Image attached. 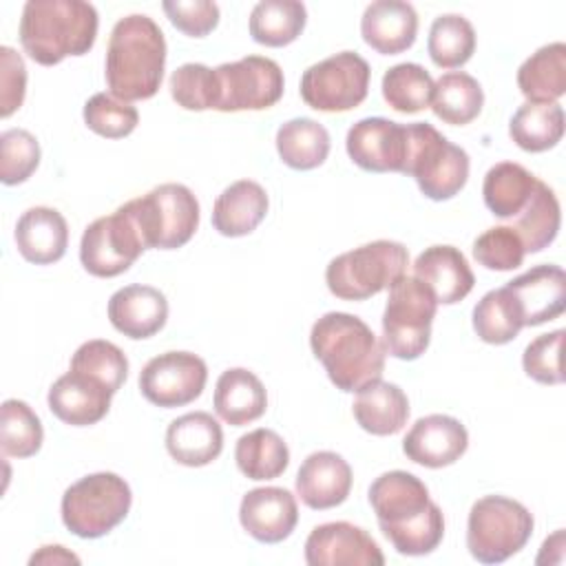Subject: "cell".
<instances>
[{"label": "cell", "mask_w": 566, "mask_h": 566, "mask_svg": "<svg viewBox=\"0 0 566 566\" xmlns=\"http://www.w3.org/2000/svg\"><path fill=\"white\" fill-rule=\"evenodd\" d=\"M212 402L217 416L223 422L232 427H243L265 413L268 394L263 382L250 369L232 367L219 376Z\"/></svg>", "instance_id": "28"}, {"label": "cell", "mask_w": 566, "mask_h": 566, "mask_svg": "<svg viewBox=\"0 0 566 566\" xmlns=\"http://www.w3.org/2000/svg\"><path fill=\"white\" fill-rule=\"evenodd\" d=\"M369 504L376 513L380 531H385L422 515L429 509L431 497L420 478L396 469L378 475L371 482Z\"/></svg>", "instance_id": "20"}, {"label": "cell", "mask_w": 566, "mask_h": 566, "mask_svg": "<svg viewBox=\"0 0 566 566\" xmlns=\"http://www.w3.org/2000/svg\"><path fill=\"white\" fill-rule=\"evenodd\" d=\"M517 86L533 104H553L566 93V44L539 46L517 69Z\"/></svg>", "instance_id": "30"}, {"label": "cell", "mask_w": 566, "mask_h": 566, "mask_svg": "<svg viewBox=\"0 0 566 566\" xmlns=\"http://www.w3.org/2000/svg\"><path fill=\"white\" fill-rule=\"evenodd\" d=\"M371 69L354 51L334 53L301 75L303 102L323 113H345L365 102Z\"/></svg>", "instance_id": "10"}, {"label": "cell", "mask_w": 566, "mask_h": 566, "mask_svg": "<svg viewBox=\"0 0 566 566\" xmlns=\"http://www.w3.org/2000/svg\"><path fill=\"white\" fill-rule=\"evenodd\" d=\"M219 82L221 113L263 111L283 97L285 80L281 66L263 55H245L237 62H226L214 69Z\"/></svg>", "instance_id": "12"}, {"label": "cell", "mask_w": 566, "mask_h": 566, "mask_svg": "<svg viewBox=\"0 0 566 566\" xmlns=\"http://www.w3.org/2000/svg\"><path fill=\"white\" fill-rule=\"evenodd\" d=\"M418 13L402 0H376L360 18V35L367 46L382 55H396L413 46Z\"/></svg>", "instance_id": "23"}, {"label": "cell", "mask_w": 566, "mask_h": 566, "mask_svg": "<svg viewBox=\"0 0 566 566\" xmlns=\"http://www.w3.org/2000/svg\"><path fill=\"white\" fill-rule=\"evenodd\" d=\"M133 493L124 478L99 471L80 478L62 495V522L82 537L97 539L122 524L130 511Z\"/></svg>", "instance_id": "6"}, {"label": "cell", "mask_w": 566, "mask_h": 566, "mask_svg": "<svg viewBox=\"0 0 566 566\" xmlns=\"http://www.w3.org/2000/svg\"><path fill=\"white\" fill-rule=\"evenodd\" d=\"M310 347L340 391L354 394L382 376L385 345L371 327L354 314H323L312 325Z\"/></svg>", "instance_id": "2"}, {"label": "cell", "mask_w": 566, "mask_h": 566, "mask_svg": "<svg viewBox=\"0 0 566 566\" xmlns=\"http://www.w3.org/2000/svg\"><path fill=\"white\" fill-rule=\"evenodd\" d=\"M427 51L436 66L458 69L467 64L475 51L473 24L460 13H442L431 22Z\"/></svg>", "instance_id": "39"}, {"label": "cell", "mask_w": 566, "mask_h": 566, "mask_svg": "<svg viewBox=\"0 0 566 566\" xmlns=\"http://www.w3.org/2000/svg\"><path fill=\"white\" fill-rule=\"evenodd\" d=\"M206 380L203 358L192 352H164L139 371V391L150 405L172 409L199 398Z\"/></svg>", "instance_id": "13"}, {"label": "cell", "mask_w": 566, "mask_h": 566, "mask_svg": "<svg viewBox=\"0 0 566 566\" xmlns=\"http://www.w3.org/2000/svg\"><path fill=\"white\" fill-rule=\"evenodd\" d=\"M0 117H9L24 102L27 66L15 49L0 46Z\"/></svg>", "instance_id": "50"}, {"label": "cell", "mask_w": 566, "mask_h": 566, "mask_svg": "<svg viewBox=\"0 0 566 566\" xmlns=\"http://www.w3.org/2000/svg\"><path fill=\"white\" fill-rule=\"evenodd\" d=\"M148 248L175 250L186 245L199 228V201L184 184H161L126 201Z\"/></svg>", "instance_id": "9"}, {"label": "cell", "mask_w": 566, "mask_h": 566, "mask_svg": "<svg viewBox=\"0 0 566 566\" xmlns=\"http://www.w3.org/2000/svg\"><path fill=\"white\" fill-rule=\"evenodd\" d=\"M40 164V144L24 128H9L0 135V181L18 186L27 181Z\"/></svg>", "instance_id": "46"}, {"label": "cell", "mask_w": 566, "mask_h": 566, "mask_svg": "<svg viewBox=\"0 0 566 566\" xmlns=\"http://www.w3.org/2000/svg\"><path fill=\"white\" fill-rule=\"evenodd\" d=\"M562 345H564V329H555L533 338L522 354V367L526 376L542 385L564 382Z\"/></svg>", "instance_id": "48"}, {"label": "cell", "mask_w": 566, "mask_h": 566, "mask_svg": "<svg viewBox=\"0 0 566 566\" xmlns=\"http://www.w3.org/2000/svg\"><path fill=\"white\" fill-rule=\"evenodd\" d=\"M144 250H148L146 239L124 203L113 214L86 226L80 241V261L88 274L111 279L126 272Z\"/></svg>", "instance_id": "11"}, {"label": "cell", "mask_w": 566, "mask_h": 566, "mask_svg": "<svg viewBox=\"0 0 566 566\" xmlns=\"http://www.w3.org/2000/svg\"><path fill=\"white\" fill-rule=\"evenodd\" d=\"M524 254V243L511 226H493L473 241V259L486 270H515L522 265Z\"/></svg>", "instance_id": "47"}, {"label": "cell", "mask_w": 566, "mask_h": 566, "mask_svg": "<svg viewBox=\"0 0 566 566\" xmlns=\"http://www.w3.org/2000/svg\"><path fill=\"white\" fill-rule=\"evenodd\" d=\"M469 447L464 424L447 413L418 418L402 440L405 455L427 469H442L458 462Z\"/></svg>", "instance_id": "16"}, {"label": "cell", "mask_w": 566, "mask_h": 566, "mask_svg": "<svg viewBox=\"0 0 566 566\" xmlns=\"http://www.w3.org/2000/svg\"><path fill=\"white\" fill-rule=\"evenodd\" d=\"M305 562L310 566H382L385 555L365 528L349 522H327L307 535Z\"/></svg>", "instance_id": "15"}, {"label": "cell", "mask_w": 566, "mask_h": 566, "mask_svg": "<svg viewBox=\"0 0 566 566\" xmlns=\"http://www.w3.org/2000/svg\"><path fill=\"white\" fill-rule=\"evenodd\" d=\"M520 303L524 327L557 318L566 307V276L559 265H535L506 283Z\"/></svg>", "instance_id": "21"}, {"label": "cell", "mask_w": 566, "mask_h": 566, "mask_svg": "<svg viewBox=\"0 0 566 566\" xmlns=\"http://www.w3.org/2000/svg\"><path fill=\"white\" fill-rule=\"evenodd\" d=\"M161 9L170 24L190 38H203L219 24V7L210 0H166Z\"/></svg>", "instance_id": "49"}, {"label": "cell", "mask_w": 566, "mask_h": 566, "mask_svg": "<svg viewBox=\"0 0 566 566\" xmlns=\"http://www.w3.org/2000/svg\"><path fill=\"white\" fill-rule=\"evenodd\" d=\"M382 97L398 113H418L431 104L433 77L416 62H400L382 75Z\"/></svg>", "instance_id": "40"}, {"label": "cell", "mask_w": 566, "mask_h": 566, "mask_svg": "<svg viewBox=\"0 0 566 566\" xmlns=\"http://www.w3.org/2000/svg\"><path fill=\"white\" fill-rule=\"evenodd\" d=\"M382 535L391 542V546L400 555H411V557L429 555L440 546V542L444 537V515H442L440 506L436 502H431L422 515H418L400 526L385 528Z\"/></svg>", "instance_id": "43"}, {"label": "cell", "mask_w": 566, "mask_h": 566, "mask_svg": "<svg viewBox=\"0 0 566 566\" xmlns=\"http://www.w3.org/2000/svg\"><path fill=\"white\" fill-rule=\"evenodd\" d=\"M239 522L256 542L279 544L298 522L296 497L281 486H259L243 495Z\"/></svg>", "instance_id": "17"}, {"label": "cell", "mask_w": 566, "mask_h": 566, "mask_svg": "<svg viewBox=\"0 0 566 566\" xmlns=\"http://www.w3.org/2000/svg\"><path fill=\"white\" fill-rule=\"evenodd\" d=\"M15 245L29 263L49 265L60 261L69 245L66 219L55 208H29L15 223Z\"/></svg>", "instance_id": "26"}, {"label": "cell", "mask_w": 566, "mask_h": 566, "mask_svg": "<svg viewBox=\"0 0 566 566\" xmlns=\"http://www.w3.org/2000/svg\"><path fill=\"white\" fill-rule=\"evenodd\" d=\"M166 40L146 13H130L115 22L106 49V86L122 102L150 99L164 80Z\"/></svg>", "instance_id": "1"}, {"label": "cell", "mask_w": 566, "mask_h": 566, "mask_svg": "<svg viewBox=\"0 0 566 566\" xmlns=\"http://www.w3.org/2000/svg\"><path fill=\"white\" fill-rule=\"evenodd\" d=\"M307 22V9L296 0H261L250 13V35L265 46L292 44Z\"/></svg>", "instance_id": "37"}, {"label": "cell", "mask_w": 566, "mask_h": 566, "mask_svg": "<svg viewBox=\"0 0 566 566\" xmlns=\"http://www.w3.org/2000/svg\"><path fill=\"white\" fill-rule=\"evenodd\" d=\"M166 449L184 467H206L223 449L221 424L206 411L184 413L168 424Z\"/></svg>", "instance_id": "25"}, {"label": "cell", "mask_w": 566, "mask_h": 566, "mask_svg": "<svg viewBox=\"0 0 566 566\" xmlns=\"http://www.w3.org/2000/svg\"><path fill=\"white\" fill-rule=\"evenodd\" d=\"M42 422L38 413L18 398L2 402L0 411V447L4 455L31 458L42 447Z\"/></svg>", "instance_id": "41"}, {"label": "cell", "mask_w": 566, "mask_h": 566, "mask_svg": "<svg viewBox=\"0 0 566 566\" xmlns=\"http://www.w3.org/2000/svg\"><path fill=\"white\" fill-rule=\"evenodd\" d=\"M172 99L186 111H208L219 104V82L214 69L188 62L172 71L168 82Z\"/></svg>", "instance_id": "44"}, {"label": "cell", "mask_w": 566, "mask_h": 566, "mask_svg": "<svg viewBox=\"0 0 566 566\" xmlns=\"http://www.w3.org/2000/svg\"><path fill=\"white\" fill-rule=\"evenodd\" d=\"M511 139L526 153H544L564 137V108L553 104H522L509 122Z\"/></svg>", "instance_id": "34"}, {"label": "cell", "mask_w": 566, "mask_h": 566, "mask_svg": "<svg viewBox=\"0 0 566 566\" xmlns=\"http://www.w3.org/2000/svg\"><path fill=\"white\" fill-rule=\"evenodd\" d=\"M82 117L95 135L106 139L128 137L139 124V113L135 106L106 93H95L93 97H88Z\"/></svg>", "instance_id": "45"}, {"label": "cell", "mask_w": 566, "mask_h": 566, "mask_svg": "<svg viewBox=\"0 0 566 566\" xmlns=\"http://www.w3.org/2000/svg\"><path fill=\"white\" fill-rule=\"evenodd\" d=\"M409 265L402 243L378 239L334 256L325 270L327 290L343 301H365L389 290Z\"/></svg>", "instance_id": "4"}, {"label": "cell", "mask_w": 566, "mask_h": 566, "mask_svg": "<svg viewBox=\"0 0 566 566\" xmlns=\"http://www.w3.org/2000/svg\"><path fill=\"white\" fill-rule=\"evenodd\" d=\"M268 192L252 179H239L230 184L214 201L212 226L223 237H245L268 214Z\"/></svg>", "instance_id": "27"}, {"label": "cell", "mask_w": 566, "mask_h": 566, "mask_svg": "<svg viewBox=\"0 0 566 566\" xmlns=\"http://www.w3.org/2000/svg\"><path fill=\"white\" fill-rule=\"evenodd\" d=\"M349 159L369 172H400L407 161V124L387 117H365L345 137Z\"/></svg>", "instance_id": "14"}, {"label": "cell", "mask_w": 566, "mask_h": 566, "mask_svg": "<svg viewBox=\"0 0 566 566\" xmlns=\"http://www.w3.org/2000/svg\"><path fill=\"white\" fill-rule=\"evenodd\" d=\"M511 221V228L522 239L526 252H542L544 248H548L555 241L562 221L559 201L553 188L537 179L528 203Z\"/></svg>", "instance_id": "35"}, {"label": "cell", "mask_w": 566, "mask_h": 566, "mask_svg": "<svg viewBox=\"0 0 566 566\" xmlns=\"http://www.w3.org/2000/svg\"><path fill=\"white\" fill-rule=\"evenodd\" d=\"M438 301L433 292L416 276H400L389 287V298L382 312V345L385 352L400 360L420 358L431 340V323Z\"/></svg>", "instance_id": "8"}, {"label": "cell", "mask_w": 566, "mask_h": 566, "mask_svg": "<svg viewBox=\"0 0 566 566\" xmlns=\"http://www.w3.org/2000/svg\"><path fill=\"white\" fill-rule=\"evenodd\" d=\"M429 106L433 115L444 124L464 126L480 115L484 106V93L473 75L464 71H451L433 82V97Z\"/></svg>", "instance_id": "33"}, {"label": "cell", "mask_w": 566, "mask_h": 566, "mask_svg": "<svg viewBox=\"0 0 566 566\" xmlns=\"http://www.w3.org/2000/svg\"><path fill=\"white\" fill-rule=\"evenodd\" d=\"M113 396L115 394L99 380L91 378L88 374L69 369L51 385L46 402L51 413L64 424L88 427L108 413Z\"/></svg>", "instance_id": "18"}, {"label": "cell", "mask_w": 566, "mask_h": 566, "mask_svg": "<svg viewBox=\"0 0 566 566\" xmlns=\"http://www.w3.org/2000/svg\"><path fill=\"white\" fill-rule=\"evenodd\" d=\"M537 177L515 161H500L491 166L482 181L484 206L497 219H515L528 203Z\"/></svg>", "instance_id": "31"}, {"label": "cell", "mask_w": 566, "mask_h": 566, "mask_svg": "<svg viewBox=\"0 0 566 566\" xmlns=\"http://www.w3.org/2000/svg\"><path fill=\"white\" fill-rule=\"evenodd\" d=\"M352 467L334 451H314L298 467L294 486L301 502L314 511L343 504L352 491Z\"/></svg>", "instance_id": "19"}, {"label": "cell", "mask_w": 566, "mask_h": 566, "mask_svg": "<svg viewBox=\"0 0 566 566\" xmlns=\"http://www.w3.org/2000/svg\"><path fill=\"white\" fill-rule=\"evenodd\" d=\"M234 460L248 480H274L290 464V449L276 431L261 427L237 440Z\"/></svg>", "instance_id": "36"}, {"label": "cell", "mask_w": 566, "mask_h": 566, "mask_svg": "<svg viewBox=\"0 0 566 566\" xmlns=\"http://www.w3.org/2000/svg\"><path fill=\"white\" fill-rule=\"evenodd\" d=\"M402 175L416 179L431 201L455 197L469 179V155L427 122L407 124V161Z\"/></svg>", "instance_id": "5"}, {"label": "cell", "mask_w": 566, "mask_h": 566, "mask_svg": "<svg viewBox=\"0 0 566 566\" xmlns=\"http://www.w3.org/2000/svg\"><path fill=\"white\" fill-rule=\"evenodd\" d=\"M97 9L82 0H29L20 18V44L42 64H60L69 55H84L97 38Z\"/></svg>", "instance_id": "3"}, {"label": "cell", "mask_w": 566, "mask_h": 566, "mask_svg": "<svg viewBox=\"0 0 566 566\" xmlns=\"http://www.w3.org/2000/svg\"><path fill=\"white\" fill-rule=\"evenodd\" d=\"M29 564L31 566H35V564H80V557L60 544H46V546H40V551L29 557Z\"/></svg>", "instance_id": "51"}, {"label": "cell", "mask_w": 566, "mask_h": 566, "mask_svg": "<svg viewBox=\"0 0 566 566\" xmlns=\"http://www.w3.org/2000/svg\"><path fill=\"white\" fill-rule=\"evenodd\" d=\"M71 369L88 374L91 378L106 385L113 394H117L128 376V358L115 343L93 338L75 349Z\"/></svg>", "instance_id": "42"}, {"label": "cell", "mask_w": 566, "mask_h": 566, "mask_svg": "<svg viewBox=\"0 0 566 566\" xmlns=\"http://www.w3.org/2000/svg\"><path fill=\"white\" fill-rule=\"evenodd\" d=\"M522 327L520 303L506 285L486 292L473 307V329L489 345L511 343Z\"/></svg>", "instance_id": "38"}, {"label": "cell", "mask_w": 566, "mask_h": 566, "mask_svg": "<svg viewBox=\"0 0 566 566\" xmlns=\"http://www.w3.org/2000/svg\"><path fill=\"white\" fill-rule=\"evenodd\" d=\"M352 411L367 433L394 436L407 424L409 400L398 385L374 380L356 391Z\"/></svg>", "instance_id": "29"}, {"label": "cell", "mask_w": 566, "mask_h": 566, "mask_svg": "<svg viewBox=\"0 0 566 566\" xmlns=\"http://www.w3.org/2000/svg\"><path fill=\"white\" fill-rule=\"evenodd\" d=\"M533 524V515L517 500L484 495L469 511L467 548L482 564H502L526 546Z\"/></svg>", "instance_id": "7"}, {"label": "cell", "mask_w": 566, "mask_h": 566, "mask_svg": "<svg viewBox=\"0 0 566 566\" xmlns=\"http://www.w3.org/2000/svg\"><path fill=\"white\" fill-rule=\"evenodd\" d=\"M413 276L422 281L442 305L462 301L475 285L467 256L453 245H431L413 261Z\"/></svg>", "instance_id": "24"}, {"label": "cell", "mask_w": 566, "mask_h": 566, "mask_svg": "<svg viewBox=\"0 0 566 566\" xmlns=\"http://www.w3.org/2000/svg\"><path fill=\"white\" fill-rule=\"evenodd\" d=\"M276 150L285 166L294 170H312L329 155V133L316 119L294 117L279 126Z\"/></svg>", "instance_id": "32"}, {"label": "cell", "mask_w": 566, "mask_h": 566, "mask_svg": "<svg viewBox=\"0 0 566 566\" xmlns=\"http://www.w3.org/2000/svg\"><path fill=\"white\" fill-rule=\"evenodd\" d=\"M168 318V301L153 285H126L108 301L111 325L135 340L155 336Z\"/></svg>", "instance_id": "22"}]
</instances>
